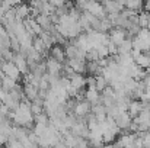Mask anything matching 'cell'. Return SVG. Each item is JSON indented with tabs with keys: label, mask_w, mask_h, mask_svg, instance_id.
Segmentation results:
<instances>
[{
	"label": "cell",
	"mask_w": 150,
	"mask_h": 148,
	"mask_svg": "<svg viewBox=\"0 0 150 148\" xmlns=\"http://www.w3.org/2000/svg\"><path fill=\"white\" fill-rule=\"evenodd\" d=\"M0 70L4 73V76H6V77H9V79L15 80L16 83H18L19 80H22V74L19 73V70L16 68V65H15L13 62L3 61V62L0 64Z\"/></svg>",
	"instance_id": "1"
},
{
	"label": "cell",
	"mask_w": 150,
	"mask_h": 148,
	"mask_svg": "<svg viewBox=\"0 0 150 148\" xmlns=\"http://www.w3.org/2000/svg\"><path fill=\"white\" fill-rule=\"evenodd\" d=\"M108 38H109V41L114 44V45H121L124 41H125V38H127V32H125V29H122V28H112L109 32H108Z\"/></svg>",
	"instance_id": "2"
},
{
	"label": "cell",
	"mask_w": 150,
	"mask_h": 148,
	"mask_svg": "<svg viewBox=\"0 0 150 148\" xmlns=\"http://www.w3.org/2000/svg\"><path fill=\"white\" fill-rule=\"evenodd\" d=\"M63 65L64 64H60L58 61L51 58L50 55L45 58V70H47V74H50V76H61Z\"/></svg>",
	"instance_id": "3"
},
{
	"label": "cell",
	"mask_w": 150,
	"mask_h": 148,
	"mask_svg": "<svg viewBox=\"0 0 150 148\" xmlns=\"http://www.w3.org/2000/svg\"><path fill=\"white\" fill-rule=\"evenodd\" d=\"M114 121H115V125L118 126V129H120L121 132H128L130 125L133 123V118H131L127 112H124V113L118 115Z\"/></svg>",
	"instance_id": "4"
},
{
	"label": "cell",
	"mask_w": 150,
	"mask_h": 148,
	"mask_svg": "<svg viewBox=\"0 0 150 148\" xmlns=\"http://www.w3.org/2000/svg\"><path fill=\"white\" fill-rule=\"evenodd\" d=\"M100 4L106 15H118L124 9V1H102Z\"/></svg>",
	"instance_id": "5"
},
{
	"label": "cell",
	"mask_w": 150,
	"mask_h": 148,
	"mask_svg": "<svg viewBox=\"0 0 150 148\" xmlns=\"http://www.w3.org/2000/svg\"><path fill=\"white\" fill-rule=\"evenodd\" d=\"M89 113H91V105H89L85 99L76 103V106H74V109H73V115H74L76 118H85V116H88Z\"/></svg>",
	"instance_id": "6"
},
{
	"label": "cell",
	"mask_w": 150,
	"mask_h": 148,
	"mask_svg": "<svg viewBox=\"0 0 150 148\" xmlns=\"http://www.w3.org/2000/svg\"><path fill=\"white\" fill-rule=\"evenodd\" d=\"M15 65H16V68L19 70V73L22 74V77L23 76H26V74H29V68H28V62H26V57H23V55H21V54H15V57H13V61H12Z\"/></svg>",
	"instance_id": "7"
},
{
	"label": "cell",
	"mask_w": 150,
	"mask_h": 148,
	"mask_svg": "<svg viewBox=\"0 0 150 148\" xmlns=\"http://www.w3.org/2000/svg\"><path fill=\"white\" fill-rule=\"evenodd\" d=\"M143 109H147V105H146V103H143V102H140V100H131L130 105H128V107H127V113L134 119L136 116H139V113H140Z\"/></svg>",
	"instance_id": "8"
},
{
	"label": "cell",
	"mask_w": 150,
	"mask_h": 148,
	"mask_svg": "<svg viewBox=\"0 0 150 148\" xmlns=\"http://www.w3.org/2000/svg\"><path fill=\"white\" fill-rule=\"evenodd\" d=\"M48 55L51 58H54L55 61H58L60 64H66V52H64V47L61 45H52L51 49L48 51Z\"/></svg>",
	"instance_id": "9"
},
{
	"label": "cell",
	"mask_w": 150,
	"mask_h": 148,
	"mask_svg": "<svg viewBox=\"0 0 150 148\" xmlns=\"http://www.w3.org/2000/svg\"><path fill=\"white\" fill-rule=\"evenodd\" d=\"M66 64L76 73V74H85L86 73V61L85 60H66Z\"/></svg>",
	"instance_id": "10"
},
{
	"label": "cell",
	"mask_w": 150,
	"mask_h": 148,
	"mask_svg": "<svg viewBox=\"0 0 150 148\" xmlns=\"http://www.w3.org/2000/svg\"><path fill=\"white\" fill-rule=\"evenodd\" d=\"M85 100L91 106L100 105V93L96 89H86V92H85Z\"/></svg>",
	"instance_id": "11"
},
{
	"label": "cell",
	"mask_w": 150,
	"mask_h": 148,
	"mask_svg": "<svg viewBox=\"0 0 150 148\" xmlns=\"http://www.w3.org/2000/svg\"><path fill=\"white\" fill-rule=\"evenodd\" d=\"M15 13H16V19L19 20H25L29 18L31 15V7L26 3H21L18 7H15Z\"/></svg>",
	"instance_id": "12"
},
{
	"label": "cell",
	"mask_w": 150,
	"mask_h": 148,
	"mask_svg": "<svg viewBox=\"0 0 150 148\" xmlns=\"http://www.w3.org/2000/svg\"><path fill=\"white\" fill-rule=\"evenodd\" d=\"M70 86L73 89H76L77 92L83 90V87L86 86V77L82 76V74H74L71 79H70Z\"/></svg>",
	"instance_id": "13"
},
{
	"label": "cell",
	"mask_w": 150,
	"mask_h": 148,
	"mask_svg": "<svg viewBox=\"0 0 150 148\" xmlns=\"http://www.w3.org/2000/svg\"><path fill=\"white\" fill-rule=\"evenodd\" d=\"M134 62L142 68V70H150V51L149 52H142L136 60Z\"/></svg>",
	"instance_id": "14"
},
{
	"label": "cell",
	"mask_w": 150,
	"mask_h": 148,
	"mask_svg": "<svg viewBox=\"0 0 150 148\" xmlns=\"http://www.w3.org/2000/svg\"><path fill=\"white\" fill-rule=\"evenodd\" d=\"M131 51H133V38H125V41L117 47V55L131 54Z\"/></svg>",
	"instance_id": "15"
},
{
	"label": "cell",
	"mask_w": 150,
	"mask_h": 148,
	"mask_svg": "<svg viewBox=\"0 0 150 148\" xmlns=\"http://www.w3.org/2000/svg\"><path fill=\"white\" fill-rule=\"evenodd\" d=\"M124 7L128 9V10H131V12H134L136 15H139V13L143 12V1H140V0H136V1H124Z\"/></svg>",
	"instance_id": "16"
},
{
	"label": "cell",
	"mask_w": 150,
	"mask_h": 148,
	"mask_svg": "<svg viewBox=\"0 0 150 148\" xmlns=\"http://www.w3.org/2000/svg\"><path fill=\"white\" fill-rule=\"evenodd\" d=\"M16 86H18V83H16L15 80L9 79V77H4V79L1 80V83H0V89H3V90H6V92H12Z\"/></svg>",
	"instance_id": "17"
},
{
	"label": "cell",
	"mask_w": 150,
	"mask_h": 148,
	"mask_svg": "<svg viewBox=\"0 0 150 148\" xmlns=\"http://www.w3.org/2000/svg\"><path fill=\"white\" fill-rule=\"evenodd\" d=\"M106 87H108V83H106V80H105L102 76H98V77H96V81H95V89H96L98 92H100V93H102V92H103Z\"/></svg>",
	"instance_id": "18"
},
{
	"label": "cell",
	"mask_w": 150,
	"mask_h": 148,
	"mask_svg": "<svg viewBox=\"0 0 150 148\" xmlns=\"http://www.w3.org/2000/svg\"><path fill=\"white\" fill-rule=\"evenodd\" d=\"M147 16H149V13H146V12L139 13V26L140 28H147Z\"/></svg>",
	"instance_id": "19"
},
{
	"label": "cell",
	"mask_w": 150,
	"mask_h": 148,
	"mask_svg": "<svg viewBox=\"0 0 150 148\" xmlns=\"http://www.w3.org/2000/svg\"><path fill=\"white\" fill-rule=\"evenodd\" d=\"M136 36H137V38H140V39H144V41H147V39H150V31L147 29V28H142Z\"/></svg>",
	"instance_id": "20"
},
{
	"label": "cell",
	"mask_w": 150,
	"mask_h": 148,
	"mask_svg": "<svg viewBox=\"0 0 150 148\" xmlns=\"http://www.w3.org/2000/svg\"><path fill=\"white\" fill-rule=\"evenodd\" d=\"M4 148H25V147H23L22 142H19V141H16V140H9V141L6 142Z\"/></svg>",
	"instance_id": "21"
},
{
	"label": "cell",
	"mask_w": 150,
	"mask_h": 148,
	"mask_svg": "<svg viewBox=\"0 0 150 148\" xmlns=\"http://www.w3.org/2000/svg\"><path fill=\"white\" fill-rule=\"evenodd\" d=\"M96 52H98V57H99V60L102 58H106L109 54H108V48L105 47V45H99L98 48H96Z\"/></svg>",
	"instance_id": "22"
},
{
	"label": "cell",
	"mask_w": 150,
	"mask_h": 148,
	"mask_svg": "<svg viewBox=\"0 0 150 148\" xmlns=\"http://www.w3.org/2000/svg\"><path fill=\"white\" fill-rule=\"evenodd\" d=\"M100 96H102V97H114V96H115V92H114V89H112L111 86H108V87L100 93Z\"/></svg>",
	"instance_id": "23"
},
{
	"label": "cell",
	"mask_w": 150,
	"mask_h": 148,
	"mask_svg": "<svg viewBox=\"0 0 150 148\" xmlns=\"http://www.w3.org/2000/svg\"><path fill=\"white\" fill-rule=\"evenodd\" d=\"M143 12L150 13V0L147 1V3H143Z\"/></svg>",
	"instance_id": "24"
},
{
	"label": "cell",
	"mask_w": 150,
	"mask_h": 148,
	"mask_svg": "<svg viewBox=\"0 0 150 148\" xmlns=\"http://www.w3.org/2000/svg\"><path fill=\"white\" fill-rule=\"evenodd\" d=\"M147 29L150 31V13H149V16H147Z\"/></svg>",
	"instance_id": "25"
},
{
	"label": "cell",
	"mask_w": 150,
	"mask_h": 148,
	"mask_svg": "<svg viewBox=\"0 0 150 148\" xmlns=\"http://www.w3.org/2000/svg\"><path fill=\"white\" fill-rule=\"evenodd\" d=\"M125 148H136V147H134V142H133V144H130V145H127Z\"/></svg>",
	"instance_id": "26"
},
{
	"label": "cell",
	"mask_w": 150,
	"mask_h": 148,
	"mask_svg": "<svg viewBox=\"0 0 150 148\" xmlns=\"http://www.w3.org/2000/svg\"><path fill=\"white\" fill-rule=\"evenodd\" d=\"M114 144H115V142H114ZM115 148H120V147H117V145H115Z\"/></svg>",
	"instance_id": "27"
}]
</instances>
